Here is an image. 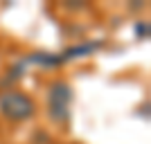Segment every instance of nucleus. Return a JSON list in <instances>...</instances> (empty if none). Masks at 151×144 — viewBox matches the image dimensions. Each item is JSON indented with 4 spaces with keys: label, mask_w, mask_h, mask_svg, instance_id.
I'll list each match as a JSON object with an SVG mask.
<instances>
[{
    "label": "nucleus",
    "mask_w": 151,
    "mask_h": 144,
    "mask_svg": "<svg viewBox=\"0 0 151 144\" xmlns=\"http://www.w3.org/2000/svg\"><path fill=\"white\" fill-rule=\"evenodd\" d=\"M75 99V90L68 81L57 79L47 86V117L52 124L65 126L70 122V104Z\"/></svg>",
    "instance_id": "f257e3e1"
},
{
    "label": "nucleus",
    "mask_w": 151,
    "mask_h": 144,
    "mask_svg": "<svg viewBox=\"0 0 151 144\" xmlns=\"http://www.w3.org/2000/svg\"><path fill=\"white\" fill-rule=\"evenodd\" d=\"M36 113V104L27 92L9 88L0 92V115L9 122H27Z\"/></svg>",
    "instance_id": "f03ea898"
},
{
    "label": "nucleus",
    "mask_w": 151,
    "mask_h": 144,
    "mask_svg": "<svg viewBox=\"0 0 151 144\" xmlns=\"http://www.w3.org/2000/svg\"><path fill=\"white\" fill-rule=\"evenodd\" d=\"M101 45H104L101 41H83V43L70 45V47H65V50L61 52V59H63V63H68V61H77V59L93 57Z\"/></svg>",
    "instance_id": "7ed1b4c3"
},
{
    "label": "nucleus",
    "mask_w": 151,
    "mask_h": 144,
    "mask_svg": "<svg viewBox=\"0 0 151 144\" xmlns=\"http://www.w3.org/2000/svg\"><path fill=\"white\" fill-rule=\"evenodd\" d=\"M23 63H29V65H38V68H61L63 65V59L61 54H57V52H43V50H38V52H29L27 57H23Z\"/></svg>",
    "instance_id": "20e7f679"
},
{
    "label": "nucleus",
    "mask_w": 151,
    "mask_h": 144,
    "mask_svg": "<svg viewBox=\"0 0 151 144\" xmlns=\"http://www.w3.org/2000/svg\"><path fill=\"white\" fill-rule=\"evenodd\" d=\"M23 75H25V63H23V59H20L18 63H14V65H9V70L5 72V77H2V86L5 83H14L18 81V79H23Z\"/></svg>",
    "instance_id": "39448f33"
},
{
    "label": "nucleus",
    "mask_w": 151,
    "mask_h": 144,
    "mask_svg": "<svg viewBox=\"0 0 151 144\" xmlns=\"http://www.w3.org/2000/svg\"><path fill=\"white\" fill-rule=\"evenodd\" d=\"M149 20H135V25H133V34H135V38H140V41H147L149 38Z\"/></svg>",
    "instance_id": "423d86ee"
},
{
    "label": "nucleus",
    "mask_w": 151,
    "mask_h": 144,
    "mask_svg": "<svg viewBox=\"0 0 151 144\" xmlns=\"http://www.w3.org/2000/svg\"><path fill=\"white\" fill-rule=\"evenodd\" d=\"M65 9H72V11H81V9H86V5H83V2H65Z\"/></svg>",
    "instance_id": "0eeeda50"
}]
</instances>
